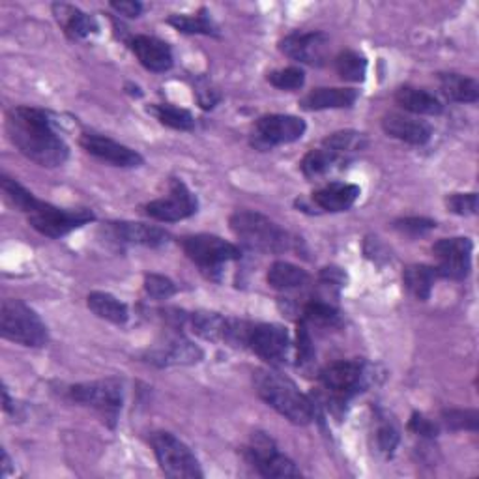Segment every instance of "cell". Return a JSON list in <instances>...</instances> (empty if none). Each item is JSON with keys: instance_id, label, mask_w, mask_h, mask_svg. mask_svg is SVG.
Segmentation results:
<instances>
[{"instance_id": "44", "label": "cell", "mask_w": 479, "mask_h": 479, "mask_svg": "<svg viewBox=\"0 0 479 479\" xmlns=\"http://www.w3.org/2000/svg\"><path fill=\"white\" fill-rule=\"evenodd\" d=\"M195 96H197V101L199 106L202 109H214L219 101H221V94L216 87H212L210 81L207 79H199L197 85H195Z\"/></svg>"}, {"instance_id": "46", "label": "cell", "mask_w": 479, "mask_h": 479, "mask_svg": "<svg viewBox=\"0 0 479 479\" xmlns=\"http://www.w3.org/2000/svg\"><path fill=\"white\" fill-rule=\"evenodd\" d=\"M111 8L124 17H139L143 14V5L137 0H120V3H111Z\"/></svg>"}, {"instance_id": "37", "label": "cell", "mask_w": 479, "mask_h": 479, "mask_svg": "<svg viewBox=\"0 0 479 479\" xmlns=\"http://www.w3.org/2000/svg\"><path fill=\"white\" fill-rule=\"evenodd\" d=\"M268 83L271 87H276L280 90H300L305 85V74L301 67L290 66V67H283V70H276L268 76Z\"/></svg>"}, {"instance_id": "9", "label": "cell", "mask_w": 479, "mask_h": 479, "mask_svg": "<svg viewBox=\"0 0 479 479\" xmlns=\"http://www.w3.org/2000/svg\"><path fill=\"white\" fill-rule=\"evenodd\" d=\"M28 223L34 230L47 238H62L66 234L74 232L76 229H81L96 219V214L90 209H74L66 210L58 209L55 204H49L46 200H36V204L28 210L26 214Z\"/></svg>"}, {"instance_id": "47", "label": "cell", "mask_w": 479, "mask_h": 479, "mask_svg": "<svg viewBox=\"0 0 479 479\" xmlns=\"http://www.w3.org/2000/svg\"><path fill=\"white\" fill-rule=\"evenodd\" d=\"M3 399H5V413H12V399L6 386H3Z\"/></svg>"}, {"instance_id": "23", "label": "cell", "mask_w": 479, "mask_h": 479, "mask_svg": "<svg viewBox=\"0 0 479 479\" xmlns=\"http://www.w3.org/2000/svg\"><path fill=\"white\" fill-rule=\"evenodd\" d=\"M362 189L356 184H343V182H331L319 191L313 193V202L324 212H347L351 210L356 200L360 199Z\"/></svg>"}, {"instance_id": "38", "label": "cell", "mask_w": 479, "mask_h": 479, "mask_svg": "<svg viewBox=\"0 0 479 479\" xmlns=\"http://www.w3.org/2000/svg\"><path fill=\"white\" fill-rule=\"evenodd\" d=\"M145 290L154 300H167L178 292V287L161 273H147L145 276Z\"/></svg>"}, {"instance_id": "36", "label": "cell", "mask_w": 479, "mask_h": 479, "mask_svg": "<svg viewBox=\"0 0 479 479\" xmlns=\"http://www.w3.org/2000/svg\"><path fill=\"white\" fill-rule=\"evenodd\" d=\"M442 423L450 431H477L479 414L477 410H461L448 408L442 413Z\"/></svg>"}, {"instance_id": "31", "label": "cell", "mask_w": 479, "mask_h": 479, "mask_svg": "<svg viewBox=\"0 0 479 479\" xmlns=\"http://www.w3.org/2000/svg\"><path fill=\"white\" fill-rule=\"evenodd\" d=\"M167 23L182 34H202V36H214V38L219 36V28L210 17V12L207 8H200L193 15H170Z\"/></svg>"}, {"instance_id": "11", "label": "cell", "mask_w": 479, "mask_h": 479, "mask_svg": "<svg viewBox=\"0 0 479 479\" xmlns=\"http://www.w3.org/2000/svg\"><path fill=\"white\" fill-rule=\"evenodd\" d=\"M246 461L262 477H300L301 472L292 459L283 455L266 433H255L246 448Z\"/></svg>"}, {"instance_id": "15", "label": "cell", "mask_w": 479, "mask_h": 479, "mask_svg": "<svg viewBox=\"0 0 479 479\" xmlns=\"http://www.w3.org/2000/svg\"><path fill=\"white\" fill-rule=\"evenodd\" d=\"M280 49L285 56L300 64L321 67L326 64L330 55V36L321 30L292 32L280 42Z\"/></svg>"}, {"instance_id": "48", "label": "cell", "mask_w": 479, "mask_h": 479, "mask_svg": "<svg viewBox=\"0 0 479 479\" xmlns=\"http://www.w3.org/2000/svg\"><path fill=\"white\" fill-rule=\"evenodd\" d=\"M10 464H12V461H10L8 454H6V452H3V475H5V477H6V475H8V472H10Z\"/></svg>"}, {"instance_id": "2", "label": "cell", "mask_w": 479, "mask_h": 479, "mask_svg": "<svg viewBox=\"0 0 479 479\" xmlns=\"http://www.w3.org/2000/svg\"><path fill=\"white\" fill-rule=\"evenodd\" d=\"M253 386L257 395L278 414L294 425H310L315 420V403L298 390L285 374L259 369L253 372Z\"/></svg>"}, {"instance_id": "16", "label": "cell", "mask_w": 479, "mask_h": 479, "mask_svg": "<svg viewBox=\"0 0 479 479\" xmlns=\"http://www.w3.org/2000/svg\"><path fill=\"white\" fill-rule=\"evenodd\" d=\"M79 143L87 154L94 156L99 161L115 165V167L133 168V167H141L145 163V159L139 152H135L133 148L120 145V143H117V141H113V139H109V137H104V135L83 133Z\"/></svg>"}, {"instance_id": "39", "label": "cell", "mask_w": 479, "mask_h": 479, "mask_svg": "<svg viewBox=\"0 0 479 479\" xmlns=\"http://www.w3.org/2000/svg\"><path fill=\"white\" fill-rule=\"evenodd\" d=\"M296 351H298V365L305 367L313 363L315 360V347H313V337H311V328L307 326L303 321H298V343H296Z\"/></svg>"}, {"instance_id": "26", "label": "cell", "mask_w": 479, "mask_h": 479, "mask_svg": "<svg viewBox=\"0 0 479 479\" xmlns=\"http://www.w3.org/2000/svg\"><path fill=\"white\" fill-rule=\"evenodd\" d=\"M440 92L455 104H475L479 99V85L475 79L461 74H440L438 76Z\"/></svg>"}, {"instance_id": "43", "label": "cell", "mask_w": 479, "mask_h": 479, "mask_svg": "<svg viewBox=\"0 0 479 479\" xmlns=\"http://www.w3.org/2000/svg\"><path fill=\"white\" fill-rule=\"evenodd\" d=\"M319 283L328 294H333L337 298L339 290L343 289L345 283H347V273L341 268H337V266L322 268L321 276H319Z\"/></svg>"}, {"instance_id": "18", "label": "cell", "mask_w": 479, "mask_h": 479, "mask_svg": "<svg viewBox=\"0 0 479 479\" xmlns=\"http://www.w3.org/2000/svg\"><path fill=\"white\" fill-rule=\"evenodd\" d=\"M382 129L388 137L413 147H423L433 137V127L427 122L403 113H388L382 118Z\"/></svg>"}, {"instance_id": "24", "label": "cell", "mask_w": 479, "mask_h": 479, "mask_svg": "<svg viewBox=\"0 0 479 479\" xmlns=\"http://www.w3.org/2000/svg\"><path fill=\"white\" fill-rule=\"evenodd\" d=\"M395 101L404 111L413 113V115L438 117L443 113L442 101L434 94L423 88H416V87H401L395 92Z\"/></svg>"}, {"instance_id": "45", "label": "cell", "mask_w": 479, "mask_h": 479, "mask_svg": "<svg viewBox=\"0 0 479 479\" xmlns=\"http://www.w3.org/2000/svg\"><path fill=\"white\" fill-rule=\"evenodd\" d=\"M408 429L418 436H423V438H436L440 434V427L433 420L425 418L420 413H414L413 416H410Z\"/></svg>"}, {"instance_id": "30", "label": "cell", "mask_w": 479, "mask_h": 479, "mask_svg": "<svg viewBox=\"0 0 479 479\" xmlns=\"http://www.w3.org/2000/svg\"><path fill=\"white\" fill-rule=\"evenodd\" d=\"M300 321H303L307 326L337 328L341 324V313L335 305H331L324 298H313L303 305Z\"/></svg>"}, {"instance_id": "7", "label": "cell", "mask_w": 479, "mask_h": 479, "mask_svg": "<svg viewBox=\"0 0 479 479\" xmlns=\"http://www.w3.org/2000/svg\"><path fill=\"white\" fill-rule=\"evenodd\" d=\"M150 446L158 459L161 472L173 479H199L204 477L199 459L189 446L173 433L158 431L150 436Z\"/></svg>"}, {"instance_id": "29", "label": "cell", "mask_w": 479, "mask_h": 479, "mask_svg": "<svg viewBox=\"0 0 479 479\" xmlns=\"http://www.w3.org/2000/svg\"><path fill=\"white\" fill-rule=\"evenodd\" d=\"M438 280V273L434 266L427 264H413L404 268L403 283L406 290L420 301H427L433 292V285Z\"/></svg>"}, {"instance_id": "8", "label": "cell", "mask_w": 479, "mask_h": 479, "mask_svg": "<svg viewBox=\"0 0 479 479\" xmlns=\"http://www.w3.org/2000/svg\"><path fill=\"white\" fill-rule=\"evenodd\" d=\"M67 395H70V399L76 401L77 404L96 410L109 427L117 425L124 403L122 381L104 379V381L81 382L67 390Z\"/></svg>"}, {"instance_id": "22", "label": "cell", "mask_w": 479, "mask_h": 479, "mask_svg": "<svg viewBox=\"0 0 479 479\" xmlns=\"http://www.w3.org/2000/svg\"><path fill=\"white\" fill-rule=\"evenodd\" d=\"M360 97L356 88H315L300 99V107L305 111L326 109H351Z\"/></svg>"}, {"instance_id": "35", "label": "cell", "mask_w": 479, "mask_h": 479, "mask_svg": "<svg viewBox=\"0 0 479 479\" xmlns=\"http://www.w3.org/2000/svg\"><path fill=\"white\" fill-rule=\"evenodd\" d=\"M0 186H3V193L6 200L12 204L14 209H17L23 214H28V210L36 204V197H34L26 188H23L17 180L10 178L8 175L0 177Z\"/></svg>"}, {"instance_id": "13", "label": "cell", "mask_w": 479, "mask_h": 479, "mask_svg": "<svg viewBox=\"0 0 479 479\" xmlns=\"http://www.w3.org/2000/svg\"><path fill=\"white\" fill-rule=\"evenodd\" d=\"M199 210V200L193 191L180 180L173 178L168 184V195L156 199L145 207V214L161 223H177L195 216Z\"/></svg>"}, {"instance_id": "1", "label": "cell", "mask_w": 479, "mask_h": 479, "mask_svg": "<svg viewBox=\"0 0 479 479\" xmlns=\"http://www.w3.org/2000/svg\"><path fill=\"white\" fill-rule=\"evenodd\" d=\"M6 133L14 147L40 167L55 168L70 158V147L56 133L51 115L38 107L19 106L6 115Z\"/></svg>"}, {"instance_id": "5", "label": "cell", "mask_w": 479, "mask_h": 479, "mask_svg": "<svg viewBox=\"0 0 479 479\" xmlns=\"http://www.w3.org/2000/svg\"><path fill=\"white\" fill-rule=\"evenodd\" d=\"M319 379L328 392L330 403L343 408L352 397L367 390L372 382V374L371 365L363 360H341L326 365Z\"/></svg>"}, {"instance_id": "34", "label": "cell", "mask_w": 479, "mask_h": 479, "mask_svg": "<svg viewBox=\"0 0 479 479\" xmlns=\"http://www.w3.org/2000/svg\"><path fill=\"white\" fill-rule=\"evenodd\" d=\"M337 76L349 83H362L367 76V58L356 51H341L335 56Z\"/></svg>"}, {"instance_id": "25", "label": "cell", "mask_w": 479, "mask_h": 479, "mask_svg": "<svg viewBox=\"0 0 479 479\" xmlns=\"http://www.w3.org/2000/svg\"><path fill=\"white\" fill-rule=\"evenodd\" d=\"M266 280L271 289L287 292V290H298V289H303L305 285H310L311 276L303 268L292 262L278 260L270 266Z\"/></svg>"}, {"instance_id": "40", "label": "cell", "mask_w": 479, "mask_h": 479, "mask_svg": "<svg viewBox=\"0 0 479 479\" xmlns=\"http://www.w3.org/2000/svg\"><path fill=\"white\" fill-rule=\"evenodd\" d=\"M399 442H401V434L393 423L382 422L379 429H376V446H379V452L384 454L388 459L393 457Z\"/></svg>"}, {"instance_id": "14", "label": "cell", "mask_w": 479, "mask_h": 479, "mask_svg": "<svg viewBox=\"0 0 479 479\" xmlns=\"http://www.w3.org/2000/svg\"><path fill=\"white\" fill-rule=\"evenodd\" d=\"M248 347L270 367L285 365L290 352V335L281 324H253Z\"/></svg>"}, {"instance_id": "19", "label": "cell", "mask_w": 479, "mask_h": 479, "mask_svg": "<svg viewBox=\"0 0 479 479\" xmlns=\"http://www.w3.org/2000/svg\"><path fill=\"white\" fill-rule=\"evenodd\" d=\"M129 49L137 56L148 72L154 74H165L175 64L173 51H170L168 44H165L159 38L154 36H133L129 42Z\"/></svg>"}, {"instance_id": "3", "label": "cell", "mask_w": 479, "mask_h": 479, "mask_svg": "<svg viewBox=\"0 0 479 479\" xmlns=\"http://www.w3.org/2000/svg\"><path fill=\"white\" fill-rule=\"evenodd\" d=\"M230 230L248 250L259 253H285L296 240L276 221L255 210H236L229 219Z\"/></svg>"}, {"instance_id": "17", "label": "cell", "mask_w": 479, "mask_h": 479, "mask_svg": "<svg viewBox=\"0 0 479 479\" xmlns=\"http://www.w3.org/2000/svg\"><path fill=\"white\" fill-rule=\"evenodd\" d=\"M107 234L120 246H143L161 248L168 242V232L147 223L135 221H115L107 225Z\"/></svg>"}, {"instance_id": "6", "label": "cell", "mask_w": 479, "mask_h": 479, "mask_svg": "<svg viewBox=\"0 0 479 479\" xmlns=\"http://www.w3.org/2000/svg\"><path fill=\"white\" fill-rule=\"evenodd\" d=\"M182 250L191 262H195L200 271L212 281H219L221 268L227 262L238 260L242 257L238 246L216 234H191L182 238Z\"/></svg>"}, {"instance_id": "28", "label": "cell", "mask_w": 479, "mask_h": 479, "mask_svg": "<svg viewBox=\"0 0 479 479\" xmlns=\"http://www.w3.org/2000/svg\"><path fill=\"white\" fill-rule=\"evenodd\" d=\"M367 145H369L367 137L354 129L335 131L322 141V147L328 148L331 154H335L343 163H347L354 154L365 150Z\"/></svg>"}, {"instance_id": "42", "label": "cell", "mask_w": 479, "mask_h": 479, "mask_svg": "<svg viewBox=\"0 0 479 479\" xmlns=\"http://www.w3.org/2000/svg\"><path fill=\"white\" fill-rule=\"evenodd\" d=\"M393 229L403 232V234H408V236H423L431 230L436 229V221L429 219V218H403V219H397L393 223Z\"/></svg>"}, {"instance_id": "12", "label": "cell", "mask_w": 479, "mask_h": 479, "mask_svg": "<svg viewBox=\"0 0 479 479\" xmlns=\"http://www.w3.org/2000/svg\"><path fill=\"white\" fill-rule=\"evenodd\" d=\"M472 253L474 244L466 236L438 240L433 246V255L438 260V266H434L438 278L452 281L466 280L472 270Z\"/></svg>"}, {"instance_id": "10", "label": "cell", "mask_w": 479, "mask_h": 479, "mask_svg": "<svg viewBox=\"0 0 479 479\" xmlns=\"http://www.w3.org/2000/svg\"><path fill=\"white\" fill-rule=\"evenodd\" d=\"M307 131L303 118L294 115H266L260 117L251 133V145L257 150H271L281 145L300 141Z\"/></svg>"}, {"instance_id": "20", "label": "cell", "mask_w": 479, "mask_h": 479, "mask_svg": "<svg viewBox=\"0 0 479 479\" xmlns=\"http://www.w3.org/2000/svg\"><path fill=\"white\" fill-rule=\"evenodd\" d=\"M204 358L200 347H197L193 341L186 339L184 335H175L167 339V343L158 347L156 351L148 352V362L158 367H170V365H193Z\"/></svg>"}, {"instance_id": "4", "label": "cell", "mask_w": 479, "mask_h": 479, "mask_svg": "<svg viewBox=\"0 0 479 479\" xmlns=\"http://www.w3.org/2000/svg\"><path fill=\"white\" fill-rule=\"evenodd\" d=\"M0 335L12 343L40 349L49 343V330L40 315L21 300H5L0 307Z\"/></svg>"}, {"instance_id": "41", "label": "cell", "mask_w": 479, "mask_h": 479, "mask_svg": "<svg viewBox=\"0 0 479 479\" xmlns=\"http://www.w3.org/2000/svg\"><path fill=\"white\" fill-rule=\"evenodd\" d=\"M446 207L457 216L477 214V193H452L446 199Z\"/></svg>"}, {"instance_id": "32", "label": "cell", "mask_w": 479, "mask_h": 479, "mask_svg": "<svg viewBox=\"0 0 479 479\" xmlns=\"http://www.w3.org/2000/svg\"><path fill=\"white\" fill-rule=\"evenodd\" d=\"M148 113L163 126L178 131H191L195 127V118L188 109L170 106V104H154L148 107Z\"/></svg>"}, {"instance_id": "27", "label": "cell", "mask_w": 479, "mask_h": 479, "mask_svg": "<svg viewBox=\"0 0 479 479\" xmlns=\"http://www.w3.org/2000/svg\"><path fill=\"white\" fill-rule=\"evenodd\" d=\"M88 310L107 322L124 326L129 321V310L124 301L109 292H90L87 298Z\"/></svg>"}, {"instance_id": "21", "label": "cell", "mask_w": 479, "mask_h": 479, "mask_svg": "<svg viewBox=\"0 0 479 479\" xmlns=\"http://www.w3.org/2000/svg\"><path fill=\"white\" fill-rule=\"evenodd\" d=\"M53 15L56 17L62 30L66 32V36L74 42H81L99 30V25L94 15H88L72 5L66 3L53 5Z\"/></svg>"}, {"instance_id": "33", "label": "cell", "mask_w": 479, "mask_h": 479, "mask_svg": "<svg viewBox=\"0 0 479 479\" xmlns=\"http://www.w3.org/2000/svg\"><path fill=\"white\" fill-rule=\"evenodd\" d=\"M343 161H341L335 154H331L328 148L321 147V148H315V150H310L300 167H301V173L305 178H321L324 175H328L331 168H335V165H341Z\"/></svg>"}]
</instances>
